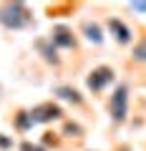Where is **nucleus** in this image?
<instances>
[{"label":"nucleus","mask_w":146,"mask_h":151,"mask_svg":"<svg viewBox=\"0 0 146 151\" xmlns=\"http://www.w3.org/2000/svg\"><path fill=\"white\" fill-rule=\"evenodd\" d=\"M0 25L8 30H23L33 25V15L25 3H3L0 5Z\"/></svg>","instance_id":"f257e3e1"},{"label":"nucleus","mask_w":146,"mask_h":151,"mask_svg":"<svg viewBox=\"0 0 146 151\" xmlns=\"http://www.w3.org/2000/svg\"><path fill=\"white\" fill-rule=\"evenodd\" d=\"M108 113H111V121L114 124H124L126 121V116H129V86L126 83H119L116 91L111 93Z\"/></svg>","instance_id":"f03ea898"},{"label":"nucleus","mask_w":146,"mask_h":151,"mask_svg":"<svg viewBox=\"0 0 146 151\" xmlns=\"http://www.w3.org/2000/svg\"><path fill=\"white\" fill-rule=\"evenodd\" d=\"M114 78H116V70L111 68V65H96V68L86 76V88L91 93H101L106 86L114 83Z\"/></svg>","instance_id":"7ed1b4c3"},{"label":"nucleus","mask_w":146,"mask_h":151,"mask_svg":"<svg viewBox=\"0 0 146 151\" xmlns=\"http://www.w3.org/2000/svg\"><path fill=\"white\" fill-rule=\"evenodd\" d=\"M28 113H30L33 124H50V121L63 119V108L55 101H43V103H38V106H33Z\"/></svg>","instance_id":"20e7f679"},{"label":"nucleus","mask_w":146,"mask_h":151,"mask_svg":"<svg viewBox=\"0 0 146 151\" xmlns=\"http://www.w3.org/2000/svg\"><path fill=\"white\" fill-rule=\"evenodd\" d=\"M50 43L55 45V48H65V50H76V35H73V30L65 25H55L53 30H50Z\"/></svg>","instance_id":"39448f33"},{"label":"nucleus","mask_w":146,"mask_h":151,"mask_svg":"<svg viewBox=\"0 0 146 151\" xmlns=\"http://www.w3.org/2000/svg\"><path fill=\"white\" fill-rule=\"evenodd\" d=\"M106 25H108V30L114 33V38L119 40L121 45H129L131 40H134V33H131V28L126 25L124 20H119V18H108Z\"/></svg>","instance_id":"423d86ee"},{"label":"nucleus","mask_w":146,"mask_h":151,"mask_svg":"<svg viewBox=\"0 0 146 151\" xmlns=\"http://www.w3.org/2000/svg\"><path fill=\"white\" fill-rule=\"evenodd\" d=\"M35 48H38V53H40V55H43L45 63H50V65H58V63H60L58 48L50 43V38H40V40H35Z\"/></svg>","instance_id":"0eeeda50"},{"label":"nucleus","mask_w":146,"mask_h":151,"mask_svg":"<svg viewBox=\"0 0 146 151\" xmlns=\"http://www.w3.org/2000/svg\"><path fill=\"white\" fill-rule=\"evenodd\" d=\"M53 93L60 98V101H65V103H73V106H83V96H81V91L78 88H73V86H55L53 88Z\"/></svg>","instance_id":"6e6552de"},{"label":"nucleus","mask_w":146,"mask_h":151,"mask_svg":"<svg viewBox=\"0 0 146 151\" xmlns=\"http://www.w3.org/2000/svg\"><path fill=\"white\" fill-rule=\"evenodd\" d=\"M81 33L86 35V40H91V43H103V30H101V25L98 23H93V20H83L81 23Z\"/></svg>","instance_id":"1a4fd4ad"},{"label":"nucleus","mask_w":146,"mask_h":151,"mask_svg":"<svg viewBox=\"0 0 146 151\" xmlns=\"http://www.w3.org/2000/svg\"><path fill=\"white\" fill-rule=\"evenodd\" d=\"M13 124H15V129H18V131H28V129L33 126L30 113H28V111H18V116H15V121H13Z\"/></svg>","instance_id":"9d476101"},{"label":"nucleus","mask_w":146,"mask_h":151,"mask_svg":"<svg viewBox=\"0 0 146 151\" xmlns=\"http://www.w3.org/2000/svg\"><path fill=\"white\" fill-rule=\"evenodd\" d=\"M63 131H65V134H76V136H81V134H83V129H81L78 124H73V121H65Z\"/></svg>","instance_id":"9b49d317"},{"label":"nucleus","mask_w":146,"mask_h":151,"mask_svg":"<svg viewBox=\"0 0 146 151\" xmlns=\"http://www.w3.org/2000/svg\"><path fill=\"white\" fill-rule=\"evenodd\" d=\"M55 136H58V134H53V131H45V134H43V144H40V146H43V149H45V146H50V144H58V139H55Z\"/></svg>","instance_id":"f8f14e48"},{"label":"nucleus","mask_w":146,"mask_h":151,"mask_svg":"<svg viewBox=\"0 0 146 151\" xmlns=\"http://www.w3.org/2000/svg\"><path fill=\"white\" fill-rule=\"evenodd\" d=\"M20 151H45L40 144H33V141H23L20 144Z\"/></svg>","instance_id":"ddd939ff"},{"label":"nucleus","mask_w":146,"mask_h":151,"mask_svg":"<svg viewBox=\"0 0 146 151\" xmlns=\"http://www.w3.org/2000/svg\"><path fill=\"white\" fill-rule=\"evenodd\" d=\"M0 149H13V139H8L5 134H0Z\"/></svg>","instance_id":"4468645a"},{"label":"nucleus","mask_w":146,"mask_h":151,"mask_svg":"<svg viewBox=\"0 0 146 151\" xmlns=\"http://www.w3.org/2000/svg\"><path fill=\"white\" fill-rule=\"evenodd\" d=\"M131 10H146V3H131Z\"/></svg>","instance_id":"2eb2a0df"},{"label":"nucleus","mask_w":146,"mask_h":151,"mask_svg":"<svg viewBox=\"0 0 146 151\" xmlns=\"http://www.w3.org/2000/svg\"><path fill=\"white\" fill-rule=\"evenodd\" d=\"M116 151H131V149H129V146H119V149H116Z\"/></svg>","instance_id":"dca6fc26"}]
</instances>
